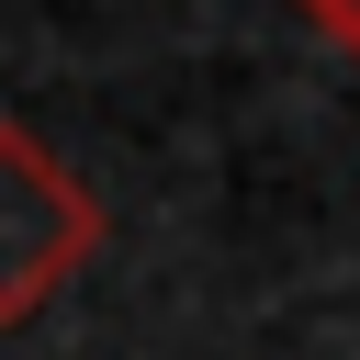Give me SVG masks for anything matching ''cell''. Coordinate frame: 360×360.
Instances as JSON below:
<instances>
[{"mask_svg": "<svg viewBox=\"0 0 360 360\" xmlns=\"http://www.w3.org/2000/svg\"><path fill=\"white\" fill-rule=\"evenodd\" d=\"M90 248H101L90 180H79L34 124L0 112V326H34V315L90 270Z\"/></svg>", "mask_w": 360, "mask_h": 360, "instance_id": "cell-1", "label": "cell"}, {"mask_svg": "<svg viewBox=\"0 0 360 360\" xmlns=\"http://www.w3.org/2000/svg\"><path fill=\"white\" fill-rule=\"evenodd\" d=\"M304 22H315L326 45H349V56H360V0H304Z\"/></svg>", "mask_w": 360, "mask_h": 360, "instance_id": "cell-2", "label": "cell"}]
</instances>
